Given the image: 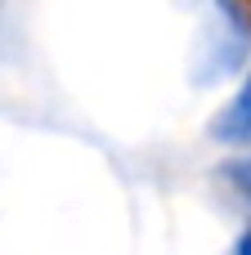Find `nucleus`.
Returning a JSON list of instances; mask_svg holds the SVG:
<instances>
[{
    "instance_id": "1",
    "label": "nucleus",
    "mask_w": 251,
    "mask_h": 255,
    "mask_svg": "<svg viewBox=\"0 0 251 255\" xmlns=\"http://www.w3.org/2000/svg\"><path fill=\"white\" fill-rule=\"evenodd\" d=\"M211 134L220 143H251V76H247V85L234 94V103L216 117Z\"/></svg>"
},
{
    "instance_id": "3",
    "label": "nucleus",
    "mask_w": 251,
    "mask_h": 255,
    "mask_svg": "<svg viewBox=\"0 0 251 255\" xmlns=\"http://www.w3.org/2000/svg\"><path fill=\"white\" fill-rule=\"evenodd\" d=\"M234 255H251V233H243V238H238V251Z\"/></svg>"
},
{
    "instance_id": "2",
    "label": "nucleus",
    "mask_w": 251,
    "mask_h": 255,
    "mask_svg": "<svg viewBox=\"0 0 251 255\" xmlns=\"http://www.w3.org/2000/svg\"><path fill=\"white\" fill-rule=\"evenodd\" d=\"M220 175L234 184V193H238L243 202H251V157H238V161H229Z\"/></svg>"
}]
</instances>
